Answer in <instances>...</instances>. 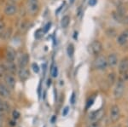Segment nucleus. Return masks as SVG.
Wrapping results in <instances>:
<instances>
[{"instance_id":"17","label":"nucleus","mask_w":128,"mask_h":127,"mask_svg":"<svg viewBox=\"0 0 128 127\" xmlns=\"http://www.w3.org/2000/svg\"><path fill=\"white\" fill-rule=\"evenodd\" d=\"M70 22V17L68 15H65L62 17V19L61 20V26L62 28H67L69 25Z\"/></svg>"},{"instance_id":"32","label":"nucleus","mask_w":128,"mask_h":127,"mask_svg":"<svg viewBox=\"0 0 128 127\" xmlns=\"http://www.w3.org/2000/svg\"><path fill=\"white\" fill-rule=\"evenodd\" d=\"M88 127H98V122H92Z\"/></svg>"},{"instance_id":"7","label":"nucleus","mask_w":128,"mask_h":127,"mask_svg":"<svg viewBox=\"0 0 128 127\" xmlns=\"http://www.w3.org/2000/svg\"><path fill=\"white\" fill-rule=\"evenodd\" d=\"M4 82L8 88L10 90H13L16 87V79L11 74H6L4 76Z\"/></svg>"},{"instance_id":"33","label":"nucleus","mask_w":128,"mask_h":127,"mask_svg":"<svg viewBox=\"0 0 128 127\" xmlns=\"http://www.w3.org/2000/svg\"><path fill=\"white\" fill-rule=\"evenodd\" d=\"M70 101H71V102H72V104H74V102H75V94L74 93H73L72 94V97H71V100H70Z\"/></svg>"},{"instance_id":"20","label":"nucleus","mask_w":128,"mask_h":127,"mask_svg":"<svg viewBox=\"0 0 128 127\" xmlns=\"http://www.w3.org/2000/svg\"><path fill=\"white\" fill-rule=\"evenodd\" d=\"M50 73H51V75H52L53 78H56L57 75H58V68H57V67L56 66L52 67Z\"/></svg>"},{"instance_id":"18","label":"nucleus","mask_w":128,"mask_h":127,"mask_svg":"<svg viewBox=\"0 0 128 127\" xmlns=\"http://www.w3.org/2000/svg\"><path fill=\"white\" fill-rule=\"evenodd\" d=\"M10 35H11V29L9 28V29H4L2 32V33L0 34V36L4 38V39H8L10 38Z\"/></svg>"},{"instance_id":"12","label":"nucleus","mask_w":128,"mask_h":127,"mask_svg":"<svg viewBox=\"0 0 128 127\" xmlns=\"http://www.w3.org/2000/svg\"><path fill=\"white\" fill-rule=\"evenodd\" d=\"M119 71L120 73H126L128 71V58H125L123 59L122 61H120L119 66Z\"/></svg>"},{"instance_id":"34","label":"nucleus","mask_w":128,"mask_h":127,"mask_svg":"<svg viewBox=\"0 0 128 127\" xmlns=\"http://www.w3.org/2000/svg\"><path fill=\"white\" fill-rule=\"evenodd\" d=\"M4 70V69L3 66H0V74H1V73H3V71Z\"/></svg>"},{"instance_id":"22","label":"nucleus","mask_w":128,"mask_h":127,"mask_svg":"<svg viewBox=\"0 0 128 127\" xmlns=\"http://www.w3.org/2000/svg\"><path fill=\"white\" fill-rule=\"evenodd\" d=\"M107 35L109 37H114L116 35V31L114 29H113V28H110V29H108L107 31Z\"/></svg>"},{"instance_id":"8","label":"nucleus","mask_w":128,"mask_h":127,"mask_svg":"<svg viewBox=\"0 0 128 127\" xmlns=\"http://www.w3.org/2000/svg\"><path fill=\"white\" fill-rule=\"evenodd\" d=\"M16 50H14L12 47H7L5 50V57H6V61H14L16 58Z\"/></svg>"},{"instance_id":"31","label":"nucleus","mask_w":128,"mask_h":127,"mask_svg":"<svg viewBox=\"0 0 128 127\" xmlns=\"http://www.w3.org/2000/svg\"><path fill=\"white\" fill-rule=\"evenodd\" d=\"M69 111V108L68 107H66L65 108L63 109V112H62V115L63 116H66L68 114V113Z\"/></svg>"},{"instance_id":"13","label":"nucleus","mask_w":128,"mask_h":127,"mask_svg":"<svg viewBox=\"0 0 128 127\" xmlns=\"http://www.w3.org/2000/svg\"><path fill=\"white\" fill-rule=\"evenodd\" d=\"M127 39H128V30H126L119 35L117 42H118L119 44L122 45V44H125V43H126Z\"/></svg>"},{"instance_id":"4","label":"nucleus","mask_w":128,"mask_h":127,"mask_svg":"<svg viewBox=\"0 0 128 127\" xmlns=\"http://www.w3.org/2000/svg\"><path fill=\"white\" fill-rule=\"evenodd\" d=\"M40 5H38V0H28V10L30 14L34 15L38 12Z\"/></svg>"},{"instance_id":"1","label":"nucleus","mask_w":128,"mask_h":127,"mask_svg":"<svg viewBox=\"0 0 128 127\" xmlns=\"http://www.w3.org/2000/svg\"><path fill=\"white\" fill-rule=\"evenodd\" d=\"M102 50V44L98 40L93 41L88 47V50L90 52V54L94 55V56H98V55L100 54Z\"/></svg>"},{"instance_id":"36","label":"nucleus","mask_w":128,"mask_h":127,"mask_svg":"<svg viewBox=\"0 0 128 127\" xmlns=\"http://www.w3.org/2000/svg\"><path fill=\"white\" fill-rule=\"evenodd\" d=\"M56 116H54V117L52 118V120H51V122L54 123V122H55V120H56Z\"/></svg>"},{"instance_id":"14","label":"nucleus","mask_w":128,"mask_h":127,"mask_svg":"<svg viewBox=\"0 0 128 127\" xmlns=\"http://www.w3.org/2000/svg\"><path fill=\"white\" fill-rule=\"evenodd\" d=\"M16 6L15 4H12V3H10V4H7L4 9V13L5 15H13L16 14Z\"/></svg>"},{"instance_id":"26","label":"nucleus","mask_w":128,"mask_h":127,"mask_svg":"<svg viewBox=\"0 0 128 127\" xmlns=\"http://www.w3.org/2000/svg\"><path fill=\"white\" fill-rule=\"evenodd\" d=\"M120 22L123 24H126V25H128V15H124Z\"/></svg>"},{"instance_id":"29","label":"nucleus","mask_w":128,"mask_h":127,"mask_svg":"<svg viewBox=\"0 0 128 127\" xmlns=\"http://www.w3.org/2000/svg\"><path fill=\"white\" fill-rule=\"evenodd\" d=\"M93 102H94V98H92L90 100H89L88 102H87V105H86V109L89 108L90 107V106L92 105V104H93Z\"/></svg>"},{"instance_id":"30","label":"nucleus","mask_w":128,"mask_h":127,"mask_svg":"<svg viewBox=\"0 0 128 127\" xmlns=\"http://www.w3.org/2000/svg\"><path fill=\"white\" fill-rule=\"evenodd\" d=\"M96 3H98V0H89V2H88L89 5H90V6L96 5Z\"/></svg>"},{"instance_id":"16","label":"nucleus","mask_w":128,"mask_h":127,"mask_svg":"<svg viewBox=\"0 0 128 127\" xmlns=\"http://www.w3.org/2000/svg\"><path fill=\"white\" fill-rule=\"evenodd\" d=\"M107 61H108V65L110 67H114L115 65L118 62V58H117V56L115 54H110L107 59Z\"/></svg>"},{"instance_id":"24","label":"nucleus","mask_w":128,"mask_h":127,"mask_svg":"<svg viewBox=\"0 0 128 127\" xmlns=\"http://www.w3.org/2000/svg\"><path fill=\"white\" fill-rule=\"evenodd\" d=\"M32 70L34 71V73H38V72H40V67H38V64H36V63H32Z\"/></svg>"},{"instance_id":"21","label":"nucleus","mask_w":128,"mask_h":127,"mask_svg":"<svg viewBox=\"0 0 128 127\" xmlns=\"http://www.w3.org/2000/svg\"><path fill=\"white\" fill-rule=\"evenodd\" d=\"M44 35V31L43 29H38L35 32V38H41Z\"/></svg>"},{"instance_id":"27","label":"nucleus","mask_w":128,"mask_h":127,"mask_svg":"<svg viewBox=\"0 0 128 127\" xmlns=\"http://www.w3.org/2000/svg\"><path fill=\"white\" fill-rule=\"evenodd\" d=\"M50 25H51L50 22H48V23H47L46 25L44 26V27L43 28V31H44V32H48L49 29H50Z\"/></svg>"},{"instance_id":"15","label":"nucleus","mask_w":128,"mask_h":127,"mask_svg":"<svg viewBox=\"0 0 128 127\" xmlns=\"http://www.w3.org/2000/svg\"><path fill=\"white\" fill-rule=\"evenodd\" d=\"M0 96L3 98H10V91L9 88L4 85H0Z\"/></svg>"},{"instance_id":"6","label":"nucleus","mask_w":128,"mask_h":127,"mask_svg":"<svg viewBox=\"0 0 128 127\" xmlns=\"http://www.w3.org/2000/svg\"><path fill=\"white\" fill-rule=\"evenodd\" d=\"M120 108L118 106L114 105L110 109V119L113 122H116L117 120L120 119Z\"/></svg>"},{"instance_id":"5","label":"nucleus","mask_w":128,"mask_h":127,"mask_svg":"<svg viewBox=\"0 0 128 127\" xmlns=\"http://www.w3.org/2000/svg\"><path fill=\"white\" fill-rule=\"evenodd\" d=\"M104 114V109H99L98 111H94L90 113V115H89V120H90L92 122H98L102 118Z\"/></svg>"},{"instance_id":"25","label":"nucleus","mask_w":128,"mask_h":127,"mask_svg":"<svg viewBox=\"0 0 128 127\" xmlns=\"http://www.w3.org/2000/svg\"><path fill=\"white\" fill-rule=\"evenodd\" d=\"M5 29V23L3 20H0V34L2 33L4 30Z\"/></svg>"},{"instance_id":"28","label":"nucleus","mask_w":128,"mask_h":127,"mask_svg":"<svg viewBox=\"0 0 128 127\" xmlns=\"http://www.w3.org/2000/svg\"><path fill=\"white\" fill-rule=\"evenodd\" d=\"M20 117V113L17 110H14L13 111V118L14 119H18Z\"/></svg>"},{"instance_id":"9","label":"nucleus","mask_w":128,"mask_h":127,"mask_svg":"<svg viewBox=\"0 0 128 127\" xmlns=\"http://www.w3.org/2000/svg\"><path fill=\"white\" fill-rule=\"evenodd\" d=\"M18 76H19L20 79L22 81H26L30 77V72L28 69L25 68V67L20 68L19 71H18Z\"/></svg>"},{"instance_id":"11","label":"nucleus","mask_w":128,"mask_h":127,"mask_svg":"<svg viewBox=\"0 0 128 127\" xmlns=\"http://www.w3.org/2000/svg\"><path fill=\"white\" fill-rule=\"evenodd\" d=\"M3 67H4V70H8L10 73H14L16 71V67L13 63V61H6L3 64Z\"/></svg>"},{"instance_id":"19","label":"nucleus","mask_w":128,"mask_h":127,"mask_svg":"<svg viewBox=\"0 0 128 127\" xmlns=\"http://www.w3.org/2000/svg\"><path fill=\"white\" fill-rule=\"evenodd\" d=\"M67 52H68V55L69 57H73L74 54V44H68V49H67Z\"/></svg>"},{"instance_id":"35","label":"nucleus","mask_w":128,"mask_h":127,"mask_svg":"<svg viewBox=\"0 0 128 127\" xmlns=\"http://www.w3.org/2000/svg\"><path fill=\"white\" fill-rule=\"evenodd\" d=\"M50 85H51V80L49 79H48V83H47V85H48V86H50Z\"/></svg>"},{"instance_id":"3","label":"nucleus","mask_w":128,"mask_h":127,"mask_svg":"<svg viewBox=\"0 0 128 127\" xmlns=\"http://www.w3.org/2000/svg\"><path fill=\"white\" fill-rule=\"evenodd\" d=\"M124 91H125V84H124V80L122 79H120L117 83L116 86H115L114 91V97L115 98H120L123 96Z\"/></svg>"},{"instance_id":"23","label":"nucleus","mask_w":128,"mask_h":127,"mask_svg":"<svg viewBox=\"0 0 128 127\" xmlns=\"http://www.w3.org/2000/svg\"><path fill=\"white\" fill-rule=\"evenodd\" d=\"M114 73H110V74L108 75V83L109 85H113L114 81Z\"/></svg>"},{"instance_id":"37","label":"nucleus","mask_w":128,"mask_h":127,"mask_svg":"<svg viewBox=\"0 0 128 127\" xmlns=\"http://www.w3.org/2000/svg\"><path fill=\"white\" fill-rule=\"evenodd\" d=\"M70 2H71V3H74V0H70Z\"/></svg>"},{"instance_id":"2","label":"nucleus","mask_w":128,"mask_h":127,"mask_svg":"<svg viewBox=\"0 0 128 127\" xmlns=\"http://www.w3.org/2000/svg\"><path fill=\"white\" fill-rule=\"evenodd\" d=\"M108 66V61L106 57L104 56H99L95 61V67L98 70H104Z\"/></svg>"},{"instance_id":"10","label":"nucleus","mask_w":128,"mask_h":127,"mask_svg":"<svg viewBox=\"0 0 128 127\" xmlns=\"http://www.w3.org/2000/svg\"><path fill=\"white\" fill-rule=\"evenodd\" d=\"M28 61H29V56L28 54H23L20 56L19 58V61H18V65H19L20 68H23V67H26V65L28 64Z\"/></svg>"}]
</instances>
